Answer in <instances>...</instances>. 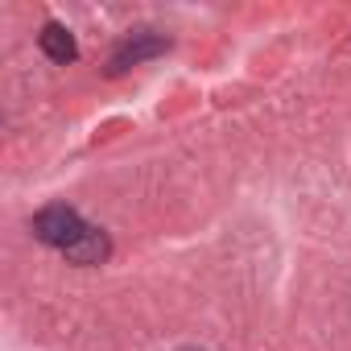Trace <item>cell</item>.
<instances>
[{"instance_id":"obj_3","label":"cell","mask_w":351,"mask_h":351,"mask_svg":"<svg viewBox=\"0 0 351 351\" xmlns=\"http://www.w3.org/2000/svg\"><path fill=\"white\" fill-rule=\"evenodd\" d=\"M38 46H42V54H46L50 62H58V66H66V62H75V58H79V46H75L71 29H66V25H58V21H46V25H42Z\"/></svg>"},{"instance_id":"obj_2","label":"cell","mask_w":351,"mask_h":351,"mask_svg":"<svg viewBox=\"0 0 351 351\" xmlns=\"http://www.w3.org/2000/svg\"><path fill=\"white\" fill-rule=\"evenodd\" d=\"M169 50V42L161 38V34H132L116 54H112V75H120V71H128V66H136V62H145V58H153V54H165Z\"/></svg>"},{"instance_id":"obj_4","label":"cell","mask_w":351,"mask_h":351,"mask_svg":"<svg viewBox=\"0 0 351 351\" xmlns=\"http://www.w3.org/2000/svg\"><path fill=\"white\" fill-rule=\"evenodd\" d=\"M108 252H112V244H108V236L99 232V228H83V236L66 248V261H75V265H99V261H108Z\"/></svg>"},{"instance_id":"obj_1","label":"cell","mask_w":351,"mask_h":351,"mask_svg":"<svg viewBox=\"0 0 351 351\" xmlns=\"http://www.w3.org/2000/svg\"><path fill=\"white\" fill-rule=\"evenodd\" d=\"M83 219H79V211H71V207H62V203H54V207H46V211H38L34 215V236L42 240V244H50V248H71L79 236H83Z\"/></svg>"}]
</instances>
